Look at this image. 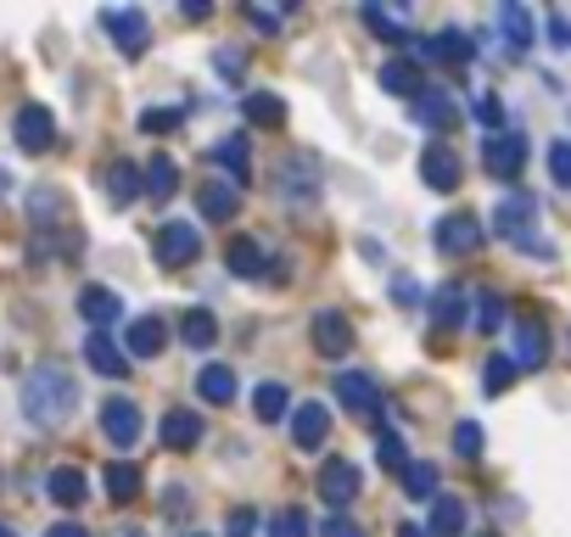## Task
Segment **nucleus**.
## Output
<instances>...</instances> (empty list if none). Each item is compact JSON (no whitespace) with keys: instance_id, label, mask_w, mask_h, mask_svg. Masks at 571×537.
I'll return each mask as SVG.
<instances>
[{"instance_id":"37","label":"nucleus","mask_w":571,"mask_h":537,"mask_svg":"<svg viewBox=\"0 0 571 537\" xmlns=\"http://www.w3.org/2000/svg\"><path fill=\"white\" fill-rule=\"evenodd\" d=\"M432 319H437L443 330H454V325L465 319V292H459V286H443V292L432 297Z\"/></svg>"},{"instance_id":"54","label":"nucleus","mask_w":571,"mask_h":537,"mask_svg":"<svg viewBox=\"0 0 571 537\" xmlns=\"http://www.w3.org/2000/svg\"><path fill=\"white\" fill-rule=\"evenodd\" d=\"M247 23H253V29H264V34H275V29H281V23H275L269 12H258V7H247Z\"/></svg>"},{"instance_id":"53","label":"nucleus","mask_w":571,"mask_h":537,"mask_svg":"<svg viewBox=\"0 0 571 537\" xmlns=\"http://www.w3.org/2000/svg\"><path fill=\"white\" fill-rule=\"evenodd\" d=\"M45 537H91V531H85V526H78V520H56V526H51Z\"/></svg>"},{"instance_id":"51","label":"nucleus","mask_w":571,"mask_h":537,"mask_svg":"<svg viewBox=\"0 0 571 537\" xmlns=\"http://www.w3.org/2000/svg\"><path fill=\"white\" fill-rule=\"evenodd\" d=\"M186 509H191L186 487H169V498H162V515H186Z\"/></svg>"},{"instance_id":"49","label":"nucleus","mask_w":571,"mask_h":537,"mask_svg":"<svg viewBox=\"0 0 571 537\" xmlns=\"http://www.w3.org/2000/svg\"><path fill=\"white\" fill-rule=\"evenodd\" d=\"M549 40H554L560 51H571V18H560V12H554V18H549Z\"/></svg>"},{"instance_id":"21","label":"nucleus","mask_w":571,"mask_h":537,"mask_svg":"<svg viewBox=\"0 0 571 537\" xmlns=\"http://www.w3.org/2000/svg\"><path fill=\"white\" fill-rule=\"evenodd\" d=\"M319 168H314V157H303V151H292L286 162H281V191L292 197V202H303V197H314L319 191V179H314Z\"/></svg>"},{"instance_id":"55","label":"nucleus","mask_w":571,"mask_h":537,"mask_svg":"<svg viewBox=\"0 0 571 537\" xmlns=\"http://www.w3.org/2000/svg\"><path fill=\"white\" fill-rule=\"evenodd\" d=\"M398 537H426L421 526H398Z\"/></svg>"},{"instance_id":"9","label":"nucleus","mask_w":571,"mask_h":537,"mask_svg":"<svg viewBox=\"0 0 571 537\" xmlns=\"http://www.w3.org/2000/svg\"><path fill=\"white\" fill-rule=\"evenodd\" d=\"M12 135H18V146L23 151H51V140H56V118H51V107H40V102H29V107H18V118H12Z\"/></svg>"},{"instance_id":"13","label":"nucleus","mask_w":571,"mask_h":537,"mask_svg":"<svg viewBox=\"0 0 571 537\" xmlns=\"http://www.w3.org/2000/svg\"><path fill=\"white\" fill-rule=\"evenodd\" d=\"M421 179H426L432 191H454V186H459V151L443 146V140H432V146L421 151Z\"/></svg>"},{"instance_id":"12","label":"nucleus","mask_w":571,"mask_h":537,"mask_svg":"<svg viewBox=\"0 0 571 537\" xmlns=\"http://www.w3.org/2000/svg\"><path fill=\"white\" fill-rule=\"evenodd\" d=\"M102 431H107L113 448H135L140 431H146V420H140V409H135L129 398H107V403H102Z\"/></svg>"},{"instance_id":"46","label":"nucleus","mask_w":571,"mask_h":537,"mask_svg":"<svg viewBox=\"0 0 571 537\" xmlns=\"http://www.w3.org/2000/svg\"><path fill=\"white\" fill-rule=\"evenodd\" d=\"M175 124H180L175 107H151V113H140V129H146V135H162V129H175Z\"/></svg>"},{"instance_id":"18","label":"nucleus","mask_w":571,"mask_h":537,"mask_svg":"<svg viewBox=\"0 0 571 537\" xmlns=\"http://www.w3.org/2000/svg\"><path fill=\"white\" fill-rule=\"evenodd\" d=\"M213 162L224 168V179L241 191V186L253 179V140H247V135H230L224 146H213Z\"/></svg>"},{"instance_id":"30","label":"nucleus","mask_w":571,"mask_h":537,"mask_svg":"<svg viewBox=\"0 0 571 537\" xmlns=\"http://www.w3.org/2000/svg\"><path fill=\"white\" fill-rule=\"evenodd\" d=\"M253 414H258L264 425L286 420V414H292V392H286L281 381H258V392H253Z\"/></svg>"},{"instance_id":"5","label":"nucleus","mask_w":571,"mask_h":537,"mask_svg":"<svg viewBox=\"0 0 571 537\" xmlns=\"http://www.w3.org/2000/svg\"><path fill=\"white\" fill-rule=\"evenodd\" d=\"M331 392H337V403H342L348 414H359V420H376V425H381V387H376L364 370H337Z\"/></svg>"},{"instance_id":"26","label":"nucleus","mask_w":571,"mask_h":537,"mask_svg":"<svg viewBox=\"0 0 571 537\" xmlns=\"http://www.w3.org/2000/svg\"><path fill=\"white\" fill-rule=\"evenodd\" d=\"M543 358H549V330H543L538 319H521V325H516V365H521V370H538Z\"/></svg>"},{"instance_id":"23","label":"nucleus","mask_w":571,"mask_h":537,"mask_svg":"<svg viewBox=\"0 0 571 537\" xmlns=\"http://www.w3.org/2000/svg\"><path fill=\"white\" fill-rule=\"evenodd\" d=\"M224 263H230L235 281H258V275H264V246H258L253 235H235V241L224 246Z\"/></svg>"},{"instance_id":"50","label":"nucleus","mask_w":571,"mask_h":537,"mask_svg":"<svg viewBox=\"0 0 571 537\" xmlns=\"http://www.w3.org/2000/svg\"><path fill=\"white\" fill-rule=\"evenodd\" d=\"M213 67H219L224 78H241V56H235V51H213Z\"/></svg>"},{"instance_id":"42","label":"nucleus","mask_w":571,"mask_h":537,"mask_svg":"<svg viewBox=\"0 0 571 537\" xmlns=\"http://www.w3.org/2000/svg\"><path fill=\"white\" fill-rule=\"evenodd\" d=\"M454 454H459V460H476V454H482V425H476V420H459V425H454Z\"/></svg>"},{"instance_id":"2","label":"nucleus","mask_w":571,"mask_h":537,"mask_svg":"<svg viewBox=\"0 0 571 537\" xmlns=\"http://www.w3.org/2000/svg\"><path fill=\"white\" fill-rule=\"evenodd\" d=\"M532 224H538V197L510 191V197L494 208V224H487V230H494L499 241H510V246H521V252H543V257H549V241H538Z\"/></svg>"},{"instance_id":"35","label":"nucleus","mask_w":571,"mask_h":537,"mask_svg":"<svg viewBox=\"0 0 571 537\" xmlns=\"http://www.w3.org/2000/svg\"><path fill=\"white\" fill-rule=\"evenodd\" d=\"M197 392H202V403H230V398H235V376H230L224 365H208V370L197 376Z\"/></svg>"},{"instance_id":"39","label":"nucleus","mask_w":571,"mask_h":537,"mask_svg":"<svg viewBox=\"0 0 571 537\" xmlns=\"http://www.w3.org/2000/svg\"><path fill=\"white\" fill-rule=\"evenodd\" d=\"M376 460H381L387 471H410V454H403V436H398V431H381V442H376Z\"/></svg>"},{"instance_id":"17","label":"nucleus","mask_w":571,"mask_h":537,"mask_svg":"<svg viewBox=\"0 0 571 537\" xmlns=\"http://www.w3.org/2000/svg\"><path fill=\"white\" fill-rule=\"evenodd\" d=\"M202 436H208V425H202L197 409H169V414H162V448L186 454V448H197Z\"/></svg>"},{"instance_id":"48","label":"nucleus","mask_w":571,"mask_h":537,"mask_svg":"<svg viewBox=\"0 0 571 537\" xmlns=\"http://www.w3.org/2000/svg\"><path fill=\"white\" fill-rule=\"evenodd\" d=\"M325 537H364V531H359V520H348V515H331V520H325Z\"/></svg>"},{"instance_id":"47","label":"nucleus","mask_w":571,"mask_h":537,"mask_svg":"<svg viewBox=\"0 0 571 537\" xmlns=\"http://www.w3.org/2000/svg\"><path fill=\"white\" fill-rule=\"evenodd\" d=\"M476 118H482L487 129L499 135V124H505V107H499V96H482V102H476Z\"/></svg>"},{"instance_id":"6","label":"nucleus","mask_w":571,"mask_h":537,"mask_svg":"<svg viewBox=\"0 0 571 537\" xmlns=\"http://www.w3.org/2000/svg\"><path fill=\"white\" fill-rule=\"evenodd\" d=\"M151 252H157V263H162V268H186V263H197V252H202V235H197V224H180V219H169V224H157V241H151Z\"/></svg>"},{"instance_id":"15","label":"nucleus","mask_w":571,"mask_h":537,"mask_svg":"<svg viewBox=\"0 0 571 537\" xmlns=\"http://www.w3.org/2000/svg\"><path fill=\"white\" fill-rule=\"evenodd\" d=\"M162 347H169V325H162V314H140L124 336V352L129 358H157Z\"/></svg>"},{"instance_id":"59","label":"nucleus","mask_w":571,"mask_h":537,"mask_svg":"<svg viewBox=\"0 0 571 537\" xmlns=\"http://www.w3.org/2000/svg\"><path fill=\"white\" fill-rule=\"evenodd\" d=\"M186 537H208V531H186Z\"/></svg>"},{"instance_id":"56","label":"nucleus","mask_w":571,"mask_h":537,"mask_svg":"<svg viewBox=\"0 0 571 537\" xmlns=\"http://www.w3.org/2000/svg\"><path fill=\"white\" fill-rule=\"evenodd\" d=\"M118 537H146V531H140V526H124V531H118Z\"/></svg>"},{"instance_id":"3","label":"nucleus","mask_w":571,"mask_h":537,"mask_svg":"<svg viewBox=\"0 0 571 537\" xmlns=\"http://www.w3.org/2000/svg\"><path fill=\"white\" fill-rule=\"evenodd\" d=\"M482 168L494 173V179H521V168H527V135L521 129L487 135L482 140Z\"/></svg>"},{"instance_id":"36","label":"nucleus","mask_w":571,"mask_h":537,"mask_svg":"<svg viewBox=\"0 0 571 537\" xmlns=\"http://www.w3.org/2000/svg\"><path fill=\"white\" fill-rule=\"evenodd\" d=\"M403 493H410V498H432V504H437V465L410 460V471H403Z\"/></svg>"},{"instance_id":"45","label":"nucleus","mask_w":571,"mask_h":537,"mask_svg":"<svg viewBox=\"0 0 571 537\" xmlns=\"http://www.w3.org/2000/svg\"><path fill=\"white\" fill-rule=\"evenodd\" d=\"M275 537H314V531H308V515H303V509H281V515H275Z\"/></svg>"},{"instance_id":"33","label":"nucleus","mask_w":571,"mask_h":537,"mask_svg":"<svg viewBox=\"0 0 571 537\" xmlns=\"http://www.w3.org/2000/svg\"><path fill=\"white\" fill-rule=\"evenodd\" d=\"M516 376H521L516 352H494V358H487V370H482V387H487V392H510Z\"/></svg>"},{"instance_id":"20","label":"nucleus","mask_w":571,"mask_h":537,"mask_svg":"<svg viewBox=\"0 0 571 537\" xmlns=\"http://www.w3.org/2000/svg\"><path fill=\"white\" fill-rule=\"evenodd\" d=\"M197 208H202V219L224 224V219H235V213H241V191L230 186V179H208L202 197H197Z\"/></svg>"},{"instance_id":"10","label":"nucleus","mask_w":571,"mask_h":537,"mask_svg":"<svg viewBox=\"0 0 571 537\" xmlns=\"http://www.w3.org/2000/svg\"><path fill=\"white\" fill-rule=\"evenodd\" d=\"M308 330H314L319 358H348V352H353V325H348V314H337V308H319Z\"/></svg>"},{"instance_id":"25","label":"nucleus","mask_w":571,"mask_h":537,"mask_svg":"<svg viewBox=\"0 0 571 537\" xmlns=\"http://www.w3.org/2000/svg\"><path fill=\"white\" fill-rule=\"evenodd\" d=\"M180 191V162L169 157V151H157L151 162H146V197L151 202H169Z\"/></svg>"},{"instance_id":"22","label":"nucleus","mask_w":571,"mask_h":537,"mask_svg":"<svg viewBox=\"0 0 571 537\" xmlns=\"http://www.w3.org/2000/svg\"><path fill=\"white\" fill-rule=\"evenodd\" d=\"M381 90L387 96H403V102H421L426 96V84H421V73H415V62H381Z\"/></svg>"},{"instance_id":"52","label":"nucleus","mask_w":571,"mask_h":537,"mask_svg":"<svg viewBox=\"0 0 571 537\" xmlns=\"http://www.w3.org/2000/svg\"><path fill=\"white\" fill-rule=\"evenodd\" d=\"M392 297H398V303H415V297H421V286H415L410 275H398V281H392Z\"/></svg>"},{"instance_id":"27","label":"nucleus","mask_w":571,"mask_h":537,"mask_svg":"<svg viewBox=\"0 0 571 537\" xmlns=\"http://www.w3.org/2000/svg\"><path fill=\"white\" fill-rule=\"evenodd\" d=\"M499 29H505L510 51H532V40H538L532 12H527V7H516V0H505V7H499Z\"/></svg>"},{"instance_id":"16","label":"nucleus","mask_w":571,"mask_h":537,"mask_svg":"<svg viewBox=\"0 0 571 537\" xmlns=\"http://www.w3.org/2000/svg\"><path fill=\"white\" fill-rule=\"evenodd\" d=\"M85 365L96 370V376H107V381H118L124 370H129V352L107 336V330H91V341H85Z\"/></svg>"},{"instance_id":"44","label":"nucleus","mask_w":571,"mask_h":537,"mask_svg":"<svg viewBox=\"0 0 571 537\" xmlns=\"http://www.w3.org/2000/svg\"><path fill=\"white\" fill-rule=\"evenodd\" d=\"M476 325H482V330H499V325H505V297H494V292L476 297Z\"/></svg>"},{"instance_id":"43","label":"nucleus","mask_w":571,"mask_h":537,"mask_svg":"<svg viewBox=\"0 0 571 537\" xmlns=\"http://www.w3.org/2000/svg\"><path fill=\"white\" fill-rule=\"evenodd\" d=\"M549 173H554V186L571 191V140H554V146H549Z\"/></svg>"},{"instance_id":"57","label":"nucleus","mask_w":571,"mask_h":537,"mask_svg":"<svg viewBox=\"0 0 571 537\" xmlns=\"http://www.w3.org/2000/svg\"><path fill=\"white\" fill-rule=\"evenodd\" d=\"M7 186H12V173H7V168H0V191H7Z\"/></svg>"},{"instance_id":"32","label":"nucleus","mask_w":571,"mask_h":537,"mask_svg":"<svg viewBox=\"0 0 571 537\" xmlns=\"http://www.w3.org/2000/svg\"><path fill=\"white\" fill-rule=\"evenodd\" d=\"M432 537H465V504L454 498V493H443L437 504H432V526H426Z\"/></svg>"},{"instance_id":"24","label":"nucleus","mask_w":571,"mask_h":537,"mask_svg":"<svg viewBox=\"0 0 571 537\" xmlns=\"http://www.w3.org/2000/svg\"><path fill=\"white\" fill-rule=\"evenodd\" d=\"M78 314H85L96 330H107V325H118L124 303H118V292H107V286H85V292H78Z\"/></svg>"},{"instance_id":"41","label":"nucleus","mask_w":571,"mask_h":537,"mask_svg":"<svg viewBox=\"0 0 571 537\" xmlns=\"http://www.w3.org/2000/svg\"><path fill=\"white\" fill-rule=\"evenodd\" d=\"M224 537H258V509L253 504H235L224 520Z\"/></svg>"},{"instance_id":"14","label":"nucleus","mask_w":571,"mask_h":537,"mask_svg":"<svg viewBox=\"0 0 571 537\" xmlns=\"http://www.w3.org/2000/svg\"><path fill=\"white\" fill-rule=\"evenodd\" d=\"M102 191H107V202L113 208H129L135 197H146V168H135V162H113L107 173H102Z\"/></svg>"},{"instance_id":"34","label":"nucleus","mask_w":571,"mask_h":537,"mask_svg":"<svg viewBox=\"0 0 571 537\" xmlns=\"http://www.w3.org/2000/svg\"><path fill=\"white\" fill-rule=\"evenodd\" d=\"M29 213H34V224H40V230H56V224H62V213H67V202H62V191L40 186V191L29 197Z\"/></svg>"},{"instance_id":"38","label":"nucleus","mask_w":571,"mask_h":537,"mask_svg":"<svg viewBox=\"0 0 571 537\" xmlns=\"http://www.w3.org/2000/svg\"><path fill=\"white\" fill-rule=\"evenodd\" d=\"M247 118H253V124L281 129V124H286V102H281V96H269V90H258V96H247Z\"/></svg>"},{"instance_id":"1","label":"nucleus","mask_w":571,"mask_h":537,"mask_svg":"<svg viewBox=\"0 0 571 537\" xmlns=\"http://www.w3.org/2000/svg\"><path fill=\"white\" fill-rule=\"evenodd\" d=\"M73 409H78V381L62 370V365H40V370H29V381H23V414H29V425H62V420H73Z\"/></svg>"},{"instance_id":"11","label":"nucleus","mask_w":571,"mask_h":537,"mask_svg":"<svg viewBox=\"0 0 571 537\" xmlns=\"http://www.w3.org/2000/svg\"><path fill=\"white\" fill-rule=\"evenodd\" d=\"M292 442L303 454H319L325 442H331V409L325 403H297L292 409Z\"/></svg>"},{"instance_id":"29","label":"nucleus","mask_w":571,"mask_h":537,"mask_svg":"<svg viewBox=\"0 0 571 537\" xmlns=\"http://www.w3.org/2000/svg\"><path fill=\"white\" fill-rule=\"evenodd\" d=\"M415 113H421V124H432V129H459V107L448 102V90H426V96L415 102Z\"/></svg>"},{"instance_id":"7","label":"nucleus","mask_w":571,"mask_h":537,"mask_svg":"<svg viewBox=\"0 0 571 537\" xmlns=\"http://www.w3.org/2000/svg\"><path fill=\"white\" fill-rule=\"evenodd\" d=\"M102 29L113 34V45H118L124 56H140V51L151 45V23H146L140 7H107V12H102Z\"/></svg>"},{"instance_id":"28","label":"nucleus","mask_w":571,"mask_h":537,"mask_svg":"<svg viewBox=\"0 0 571 537\" xmlns=\"http://www.w3.org/2000/svg\"><path fill=\"white\" fill-rule=\"evenodd\" d=\"M180 341L197 347V352H208V347L219 341V319H213L208 308H186V314H180Z\"/></svg>"},{"instance_id":"19","label":"nucleus","mask_w":571,"mask_h":537,"mask_svg":"<svg viewBox=\"0 0 571 537\" xmlns=\"http://www.w3.org/2000/svg\"><path fill=\"white\" fill-rule=\"evenodd\" d=\"M45 498H51V504H62V509H78V504L91 498L85 471H78V465H56V471L45 476Z\"/></svg>"},{"instance_id":"31","label":"nucleus","mask_w":571,"mask_h":537,"mask_svg":"<svg viewBox=\"0 0 571 537\" xmlns=\"http://www.w3.org/2000/svg\"><path fill=\"white\" fill-rule=\"evenodd\" d=\"M102 482H107V498H113V504H129V498H140V465H129V460H113Z\"/></svg>"},{"instance_id":"8","label":"nucleus","mask_w":571,"mask_h":537,"mask_svg":"<svg viewBox=\"0 0 571 537\" xmlns=\"http://www.w3.org/2000/svg\"><path fill=\"white\" fill-rule=\"evenodd\" d=\"M482 235H487V224H482L476 213H448V219L432 230V246H437L443 257H470V252L482 246Z\"/></svg>"},{"instance_id":"40","label":"nucleus","mask_w":571,"mask_h":537,"mask_svg":"<svg viewBox=\"0 0 571 537\" xmlns=\"http://www.w3.org/2000/svg\"><path fill=\"white\" fill-rule=\"evenodd\" d=\"M364 23H370L381 40H392V45H410V34H403V23H398V18H387L381 7H364Z\"/></svg>"},{"instance_id":"4","label":"nucleus","mask_w":571,"mask_h":537,"mask_svg":"<svg viewBox=\"0 0 571 537\" xmlns=\"http://www.w3.org/2000/svg\"><path fill=\"white\" fill-rule=\"evenodd\" d=\"M359 487H364V471H359L353 460H325L319 476H314V493L331 504V509H348V504L359 498Z\"/></svg>"},{"instance_id":"58","label":"nucleus","mask_w":571,"mask_h":537,"mask_svg":"<svg viewBox=\"0 0 571 537\" xmlns=\"http://www.w3.org/2000/svg\"><path fill=\"white\" fill-rule=\"evenodd\" d=\"M0 537H18V531H12V526H7V520H0Z\"/></svg>"}]
</instances>
